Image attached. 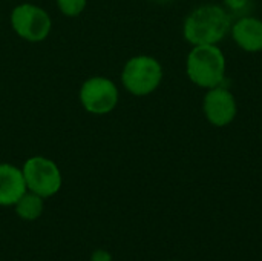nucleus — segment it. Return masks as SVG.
Wrapping results in <instances>:
<instances>
[{
  "mask_svg": "<svg viewBox=\"0 0 262 261\" xmlns=\"http://www.w3.org/2000/svg\"><path fill=\"white\" fill-rule=\"evenodd\" d=\"M232 15L224 6L204 3L195 8L184 20L183 35L192 46L220 45L230 32Z\"/></svg>",
  "mask_w": 262,
  "mask_h": 261,
  "instance_id": "1",
  "label": "nucleus"
},
{
  "mask_svg": "<svg viewBox=\"0 0 262 261\" xmlns=\"http://www.w3.org/2000/svg\"><path fill=\"white\" fill-rule=\"evenodd\" d=\"M11 25L20 38L32 43L43 42L52 29L49 14L32 3H21L15 6L11 14Z\"/></svg>",
  "mask_w": 262,
  "mask_h": 261,
  "instance_id": "5",
  "label": "nucleus"
},
{
  "mask_svg": "<svg viewBox=\"0 0 262 261\" xmlns=\"http://www.w3.org/2000/svg\"><path fill=\"white\" fill-rule=\"evenodd\" d=\"M80 103L89 114L106 115L118 103V88L111 78L101 75L91 77L80 88Z\"/></svg>",
  "mask_w": 262,
  "mask_h": 261,
  "instance_id": "6",
  "label": "nucleus"
},
{
  "mask_svg": "<svg viewBox=\"0 0 262 261\" xmlns=\"http://www.w3.org/2000/svg\"><path fill=\"white\" fill-rule=\"evenodd\" d=\"M21 172L25 177L26 189L43 198H49L61 189V171L51 158L41 155L31 157L25 162Z\"/></svg>",
  "mask_w": 262,
  "mask_h": 261,
  "instance_id": "4",
  "label": "nucleus"
},
{
  "mask_svg": "<svg viewBox=\"0 0 262 261\" xmlns=\"http://www.w3.org/2000/svg\"><path fill=\"white\" fill-rule=\"evenodd\" d=\"M230 35L236 46L246 52H261L262 51V20L253 15H241L238 20L232 22Z\"/></svg>",
  "mask_w": 262,
  "mask_h": 261,
  "instance_id": "8",
  "label": "nucleus"
},
{
  "mask_svg": "<svg viewBox=\"0 0 262 261\" xmlns=\"http://www.w3.org/2000/svg\"><path fill=\"white\" fill-rule=\"evenodd\" d=\"M227 71L226 55L218 45L193 46L186 60L189 80L203 89H212L224 83Z\"/></svg>",
  "mask_w": 262,
  "mask_h": 261,
  "instance_id": "2",
  "label": "nucleus"
},
{
  "mask_svg": "<svg viewBox=\"0 0 262 261\" xmlns=\"http://www.w3.org/2000/svg\"><path fill=\"white\" fill-rule=\"evenodd\" d=\"M250 2L252 0H223V6L226 8V11L232 15V14H241L246 15L247 9L250 8Z\"/></svg>",
  "mask_w": 262,
  "mask_h": 261,
  "instance_id": "12",
  "label": "nucleus"
},
{
  "mask_svg": "<svg viewBox=\"0 0 262 261\" xmlns=\"http://www.w3.org/2000/svg\"><path fill=\"white\" fill-rule=\"evenodd\" d=\"M91 261H112V255L106 249H97L92 252Z\"/></svg>",
  "mask_w": 262,
  "mask_h": 261,
  "instance_id": "13",
  "label": "nucleus"
},
{
  "mask_svg": "<svg viewBox=\"0 0 262 261\" xmlns=\"http://www.w3.org/2000/svg\"><path fill=\"white\" fill-rule=\"evenodd\" d=\"M26 191L21 169L9 163H0V206H14Z\"/></svg>",
  "mask_w": 262,
  "mask_h": 261,
  "instance_id": "9",
  "label": "nucleus"
},
{
  "mask_svg": "<svg viewBox=\"0 0 262 261\" xmlns=\"http://www.w3.org/2000/svg\"><path fill=\"white\" fill-rule=\"evenodd\" d=\"M169 261H175V260H169Z\"/></svg>",
  "mask_w": 262,
  "mask_h": 261,
  "instance_id": "15",
  "label": "nucleus"
},
{
  "mask_svg": "<svg viewBox=\"0 0 262 261\" xmlns=\"http://www.w3.org/2000/svg\"><path fill=\"white\" fill-rule=\"evenodd\" d=\"M88 0H57V6L66 17H77L86 8Z\"/></svg>",
  "mask_w": 262,
  "mask_h": 261,
  "instance_id": "11",
  "label": "nucleus"
},
{
  "mask_svg": "<svg viewBox=\"0 0 262 261\" xmlns=\"http://www.w3.org/2000/svg\"><path fill=\"white\" fill-rule=\"evenodd\" d=\"M43 200H45L43 197H40L31 191H26L14 205L15 214L25 222H34V220L40 218L43 214V209H45Z\"/></svg>",
  "mask_w": 262,
  "mask_h": 261,
  "instance_id": "10",
  "label": "nucleus"
},
{
  "mask_svg": "<svg viewBox=\"0 0 262 261\" xmlns=\"http://www.w3.org/2000/svg\"><path fill=\"white\" fill-rule=\"evenodd\" d=\"M157 2H160V3H167V2H170V0H157Z\"/></svg>",
  "mask_w": 262,
  "mask_h": 261,
  "instance_id": "14",
  "label": "nucleus"
},
{
  "mask_svg": "<svg viewBox=\"0 0 262 261\" xmlns=\"http://www.w3.org/2000/svg\"><path fill=\"white\" fill-rule=\"evenodd\" d=\"M121 82L127 92L144 97L158 89L163 82V66L150 55H137L126 62Z\"/></svg>",
  "mask_w": 262,
  "mask_h": 261,
  "instance_id": "3",
  "label": "nucleus"
},
{
  "mask_svg": "<svg viewBox=\"0 0 262 261\" xmlns=\"http://www.w3.org/2000/svg\"><path fill=\"white\" fill-rule=\"evenodd\" d=\"M203 112L210 125L215 128H226L236 118L238 103L232 91L220 85L207 89L203 100Z\"/></svg>",
  "mask_w": 262,
  "mask_h": 261,
  "instance_id": "7",
  "label": "nucleus"
}]
</instances>
